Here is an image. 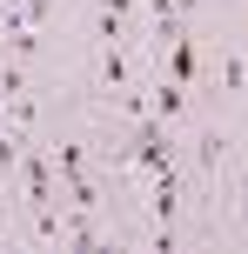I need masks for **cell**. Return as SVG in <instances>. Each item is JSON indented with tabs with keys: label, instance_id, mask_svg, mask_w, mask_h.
<instances>
[{
	"label": "cell",
	"instance_id": "cell-1",
	"mask_svg": "<svg viewBox=\"0 0 248 254\" xmlns=\"http://www.w3.org/2000/svg\"><path fill=\"white\" fill-rule=\"evenodd\" d=\"M27 207H54V161L47 154H27Z\"/></svg>",
	"mask_w": 248,
	"mask_h": 254
},
{
	"label": "cell",
	"instance_id": "cell-2",
	"mask_svg": "<svg viewBox=\"0 0 248 254\" xmlns=\"http://www.w3.org/2000/svg\"><path fill=\"white\" fill-rule=\"evenodd\" d=\"M188 107V80H155V101H148V114L155 121H174Z\"/></svg>",
	"mask_w": 248,
	"mask_h": 254
},
{
	"label": "cell",
	"instance_id": "cell-3",
	"mask_svg": "<svg viewBox=\"0 0 248 254\" xmlns=\"http://www.w3.org/2000/svg\"><path fill=\"white\" fill-rule=\"evenodd\" d=\"M54 161H61V174H67V181L87 174V154H81V140H61V147H54Z\"/></svg>",
	"mask_w": 248,
	"mask_h": 254
},
{
	"label": "cell",
	"instance_id": "cell-4",
	"mask_svg": "<svg viewBox=\"0 0 248 254\" xmlns=\"http://www.w3.org/2000/svg\"><path fill=\"white\" fill-rule=\"evenodd\" d=\"M101 87H128V61H121L114 47L101 54Z\"/></svg>",
	"mask_w": 248,
	"mask_h": 254
},
{
	"label": "cell",
	"instance_id": "cell-5",
	"mask_svg": "<svg viewBox=\"0 0 248 254\" xmlns=\"http://www.w3.org/2000/svg\"><path fill=\"white\" fill-rule=\"evenodd\" d=\"M222 87H228V94L248 87V61H242V54H228V61H222Z\"/></svg>",
	"mask_w": 248,
	"mask_h": 254
},
{
	"label": "cell",
	"instance_id": "cell-6",
	"mask_svg": "<svg viewBox=\"0 0 248 254\" xmlns=\"http://www.w3.org/2000/svg\"><path fill=\"white\" fill-rule=\"evenodd\" d=\"M222 147H228L222 134H201V147H195V161H201V167H222Z\"/></svg>",
	"mask_w": 248,
	"mask_h": 254
},
{
	"label": "cell",
	"instance_id": "cell-7",
	"mask_svg": "<svg viewBox=\"0 0 248 254\" xmlns=\"http://www.w3.org/2000/svg\"><path fill=\"white\" fill-rule=\"evenodd\" d=\"M128 7L134 0H101V13H121V20H128Z\"/></svg>",
	"mask_w": 248,
	"mask_h": 254
}]
</instances>
